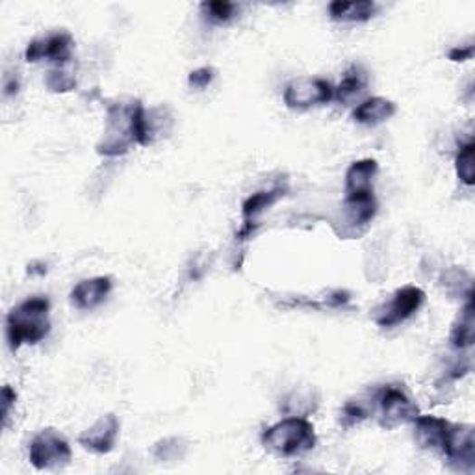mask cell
<instances>
[{
  "label": "cell",
  "mask_w": 475,
  "mask_h": 475,
  "mask_svg": "<svg viewBox=\"0 0 475 475\" xmlns=\"http://www.w3.org/2000/svg\"><path fill=\"white\" fill-rule=\"evenodd\" d=\"M375 413V399L372 397H356L349 399L340 411V425L351 429L362 422H366Z\"/></svg>",
  "instance_id": "cell-24"
},
{
  "label": "cell",
  "mask_w": 475,
  "mask_h": 475,
  "mask_svg": "<svg viewBox=\"0 0 475 475\" xmlns=\"http://www.w3.org/2000/svg\"><path fill=\"white\" fill-rule=\"evenodd\" d=\"M75 51V40L67 30H52L38 38L32 40L24 49V60L28 63H40V62H51V63H63L69 62Z\"/></svg>",
  "instance_id": "cell-10"
},
{
  "label": "cell",
  "mask_w": 475,
  "mask_h": 475,
  "mask_svg": "<svg viewBox=\"0 0 475 475\" xmlns=\"http://www.w3.org/2000/svg\"><path fill=\"white\" fill-rule=\"evenodd\" d=\"M473 342H475V307L471 298L464 301L461 314L451 325L450 344L455 351H468L471 349Z\"/></svg>",
  "instance_id": "cell-19"
},
{
  "label": "cell",
  "mask_w": 475,
  "mask_h": 475,
  "mask_svg": "<svg viewBox=\"0 0 475 475\" xmlns=\"http://www.w3.org/2000/svg\"><path fill=\"white\" fill-rule=\"evenodd\" d=\"M286 192L288 190L284 186H273L270 190H261V192H254L252 195H249L242 204V227L236 233V240L247 242L257 234L262 215L273 204H277L286 195Z\"/></svg>",
  "instance_id": "cell-11"
},
{
  "label": "cell",
  "mask_w": 475,
  "mask_h": 475,
  "mask_svg": "<svg viewBox=\"0 0 475 475\" xmlns=\"http://www.w3.org/2000/svg\"><path fill=\"white\" fill-rule=\"evenodd\" d=\"M173 128V114L167 106L145 108V134H147V145L167 136Z\"/></svg>",
  "instance_id": "cell-23"
},
{
  "label": "cell",
  "mask_w": 475,
  "mask_h": 475,
  "mask_svg": "<svg viewBox=\"0 0 475 475\" xmlns=\"http://www.w3.org/2000/svg\"><path fill=\"white\" fill-rule=\"evenodd\" d=\"M114 290V280L108 275H99V277H90L72 286L69 294V303L75 307L77 310L82 312H91L99 309Z\"/></svg>",
  "instance_id": "cell-13"
},
{
  "label": "cell",
  "mask_w": 475,
  "mask_h": 475,
  "mask_svg": "<svg viewBox=\"0 0 475 475\" xmlns=\"http://www.w3.org/2000/svg\"><path fill=\"white\" fill-rule=\"evenodd\" d=\"M264 450L279 459H296L310 453L318 444V434L309 418L284 416L262 432Z\"/></svg>",
  "instance_id": "cell-3"
},
{
  "label": "cell",
  "mask_w": 475,
  "mask_h": 475,
  "mask_svg": "<svg viewBox=\"0 0 475 475\" xmlns=\"http://www.w3.org/2000/svg\"><path fill=\"white\" fill-rule=\"evenodd\" d=\"M28 461L40 471L62 470L71 464L72 450L67 438L52 427L42 429L28 444Z\"/></svg>",
  "instance_id": "cell-7"
},
{
  "label": "cell",
  "mask_w": 475,
  "mask_h": 475,
  "mask_svg": "<svg viewBox=\"0 0 475 475\" xmlns=\"http://www.w3.org/2000/svg\"><path fill=\"white\" fill-rule=\"evenodd\" d=\"M119 431H121L119 418L114 413H106L79 434L77 442L86 451H91L95 455H108L114 451L118 444Z\"/></svg>",
  "instance_id": "cell-12"
},
{
  "label": "cell",
  "mask_w": 475,
  "mask_h": 475,
  "mask_svg": "<svg viewBox=\"0 0 475 475\" xmlns=\"http://www.w3.org/2000/svg\"><path fill=\"white\" fill-rule=\"evenodd\" d=\"M15 405H17V392L10 385H5L3 392H0V414H3V425L8 423V418L15 409Z\"/></svg>",
  "instance_id": "cell-29"
},
{
  "label": "cell",
  "mask_w": 475,
  "mask_h": 475,
  "mask_svg": "<svg viewBox=\"0 0 475 475\" xmlns=\"http://www.w3.org/2000/svg\"><path fill=\"white\" fill-rule=\"evenodd\" d=\"M379 175V162L375 158H360L353 162L346 171V195L372 194L374 182Z\"/></svg>",
  "instance_id": "cell-16"
},
{
  "label": "cell",
  "mask_w": 475,
  "mask_h": 475,
  "mask_svg": "<svg viewBox=\"0 0 475 475\" xmlns=\"http://www.w3.org/2000/svg\"><path fill=\"white\" fill-rule=\"evenodd\" d=\"M51 299L32 296L15 305L6 316V340L15 353L23 346H38L51 335Z\"/></svg>",
  "instance_id": "cell-2"
},
{
  "label": "cell",
  "mask_w": 475,
  "mask_h": 475,
  "mask_svg": "<svg viewBox=\"0 0 475 475\" xmlns=\"http://www.w3.org/2000/svg\"><path fill=\"white\" fill-rule=\"evenodd\" d=\"M240 8L231 0H208L201 5V15L210 24H227L236 19Z\"/></svg>",
  "instance_id": "cell-26"
},
{
  "label": "cell",
  "mask_w": 475,
  "mask_h": 475,
  "mask_svg": "<svg viewBox=\"0 0 475 475\" xmlns=\"http://www.w3.org/2000/svg\"><path fill=\"white\" fill-rule=\"evenodd\" d=\"M321 404V394L316 386H298L290 390L280 404V413L284 416H312Z\"/></svg>",
  "instance_id": "cell-17"
},
{
  "label": "cell",
  "mask_w": 475,
  "mask_h": 475,
  "mask_svg": "<svg viewBox=\"0 0 475 475\" xmlns=\"http://www.w3.org/2000/svg\"><path fill=\"white\" fill-rule=\"evenodd\" d=\"M451 470L473 473L475 470V429L471 423H451L441 451Z\"/></svg>",
  "instance_id": "cell-9"
},
{
  "label": "cell",
  "mask_w": 475,
  "mask_h": 475,
  "mask_svg": "<svg viewBox=\"0 0 475 475\" xmlns=\"http://www.w3.org/2000/svg\"><path fill=\"white\" fill-rule=\"evenodd\" d=\"M450 60L451 62H468L473 58V45H461V47H453L450 52H448Z\"/></svg>",
  "instance_id": "cell-31"
},
{
  "label": "cell",
  "mask_w": 475,
  "mask_h": 475,
  "mask_svg": "<svg viewBox=\"0 0 475 475\" xmlns=\"http://www.w3.org/2000/svg\"><path fill=\"white\" fill-rule=\"evenodd\" d=\"M151 453L158 462L182 461L188 453V442L182 436H166L153 446Z\"/></svg>",
  "instance_id": "cell-27"
},
{
  "label": "cell",
  "mask_w": 475,
  "mask_h": 475,
  "mask_svg": "<svg viewBox=\"0 0 475 475\" xmlns=\"http://www.w3.org/2000/svg\"><path fill=\"white\" fill-rule=\"evenodd\" d=\"M327 10L338 23H368L377 15L379 6L374 0H335Z\"/></svg>",
  "instance_id": "cell-18"
},
{
  "label": "cell",
  "mask_w": 475,
  "mask_h": 475,
  "mask_svg": "<svg viewBox=\"0 0 475 475\" xmlns=\"http://www.w3.org/2000/svg\"><path fill=\"white\" fill-rule=\"evenodd\" d=\"M286 108L305 112L318 106H325L335 100V86L319 77H298L291 79L282 91Z\"/></svg>",
  "instance_id": "cell-8"
},
{
  "label": "cell",
  "mask_w": 475,
  "mask_h": 475,
  "mask_svg": "<svg viewBox=\"0 0 475 475\" xmlns=\"http://www.w3.org/2000/svg\"><path fill=\"white\" fill-rule=\"evenodd\" d=\"M370 84V75L368 71L364 69L362 65L358 63H353L346 72L342 81L335 86V100L346 104L349 102L351 99L362 95L364 91H366Z\"/></svg>",
  "instance_id": "cell-20"
},
{
  "label": "cell",
  "mask_w": 475,
  "mask_h": 475,
  "mask_svg": "<svg viewBox=\"0 0 475 475\" xmlns=\"http://www.w3.org/2000/svg\"><path fill=\"white\" fill-rule=\"evenodd\" d=\"M451 422L434 414H418L413 422V436L420 450L441 453Z\"/></svg>",
  "instance_id": "cell-14"
},
{
  "label": "cell",
  "mask_w": 475,
  "mask_h": 475,
  "mask_svg": "<svg viewBox=\"0 0 475 475\" xmlns=\"http://www.w3.org/2000/svg\"><path fill=\"white\" fill-rule=\"evenodd\" d=\"M134 145L147 147L145 134V106L134 97H121L108 104L104 128L95 151L104 158L125 157Z\"/></svg>",
  "instance_id": "cell-1"
},
{
  "label": "cell",
  "mask_w": 475,
  "mask_h": 475,
  "mask_svg": "<svg viewBox=\"0 0 475 475\" xmlns=\"http://www.w3.org/2000/svg\"><path fill=\"white\" fill-rule=\"evenodd\" d=\"M214 79H215V69L214 67H199L188 75V86L195 91H203L214 82Z\"/></svg>",
  "instance_id": "cell-28"
},
{
  "label": "cell",
  "mask_w": 475,
  "mask_h": 475,
  "mask_svg": "<svg viewBox=\"0 0 475 475\" xmlns=\"http://www.w3.org/2000/svg\"><path fill=\"white\" fill-rule=\"evenodd\" d=\"M441 284L451 299L466 301L473 298V279L466 270L459 266H451L450 270H446L441 277Z\"/></svg>",
  "instance_id": "cell-22"
},
{
  "label": "cell",
  "mask_w": 475,
  "mask_h": 475,
  "mask_svg": "<svg viewBox=\"0 0 475 475\" xmlns=\"http://www.w3.org/2000/svg\"><path fill=\"white\" fill-rule=\"evenodd\" d=\"M425 291L420 286L407 284L397 288L388 301H383L372 310V319L381 328H395L414 318L425 305Z\"/></svg>",
  "instance_id": "cell-6"
},
{
  "label": "cell",
  "mask_w": 475,
  "mask_h": 475,
  "mask_svg": "<svg viewBox=\"0 0 475 475\" xmlns=\"http://www.w3.org/2000/svg\"><path fill=\"white\" fill-rule=\"evenodd\" d=\"M379 212L375 194L346 195L331 219V227L340 240H356L368 233Z\"/></svg>",
  "instance_id": "cell-4"
},
{
  "label": "cell",
  "mask_w": 475,
  "mask_h": 475,
  "mask_svg": "<svg viewBox=\"0 0 475 475\" xmlns=\"http://www.w3.org/2000/svg\"><path fill=\"white\" fill-rule=\"evenodd\" d=\"M397 114V104L386 97H368L360 100L351 112L356 125L362 127H379L390 121Z\"/></svg>",
  "instance_id": "cell-15"
},
{
  "label": "cell",
  "mask_w": 475,
  "mask_h": 475,
  "mask_svg": "<svg viewBox=\"0 0 475 475\" xmlns=\"http://www.w3.org/2000/svg\"><path fill=\"white\" fill-rule=\"evenodd\" d=\"M377 422L383 429L392 431L413 423L420 414V407L404 385H385L374 392Z\"/></svg>",
  "instance_id": "cell-5"
},
{
  "label": "cell",
  "mask_w": 475,
  "mask_h": 475,
  "mask_svg": "<svg viewBox=\"0 0 475 475\" xmlns=\"http://www.w3.org/2000/svg\"><path fill=\"white\" fill-rule=\"evenodd\" d=\"M455 171L464 186L475 185V143L473 139L461 143V147L455 155Z\"/></svg>",
  "instance_id": "cell-25"
},
{
  "label": "cell",
  "mask_w": 475,
  "mask_h": 475,
  "mask_svg": "<svg viewBox=\"0 0 475 475\" xmlns=\"http://www.w3.org/2000/svg\"><path fill=\"white\" fill-rule=\"evenodd\" d=\"M19 88H21V81H19V77L15 75V72H6L5 79H3V93H5V97L17 95Z\"/></svg>",
  "instance_id": "cell-30"
},
{
  "label": "cell",
  "mask_w": 475,
  "mask_h": 475,
  "mask_svg": "<svg viewBox=\"0 0 475 475\" xmlns=\"http://www.w3.org/2000/svg\"><path fill=\"white\" fill-rule=\"evenodd\" d=\"M77 82H79V65L75 58L52 65V69H49L45 75V88L51 93H71L77 88Z\"/></svg>",
  "instance_id": "cell-21"
}]
</instances>
